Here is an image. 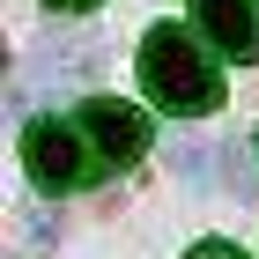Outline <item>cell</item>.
<instances>
[{"instance_id":"8992f818","label":"cell","mask_w":259,"mask_h":259,"mask_svg":"<svg viewBox=\"0 0 259 259\" xmlns=\"http://www.w3.org/2000/svg\"><path fill=\"white\" fill-rule=\"evenodd\" d=\"M67 8H89V0H67Z\"/></svg>"},{"instance_id":"6da1fadb","label":"cell","mask_w":259,"mask_h":259,"mask_svg":"<svg viewBox=\"0 0 259 259\" xmlns=\"http://www.w3.org/2000/svg\"><path fill=\"white\" fill-rule=\"evenodd\" d=\"M141 81H148V97H156L163 111H178V119H200V111L222 104L215 60L200 52V37L178 30V22H156V30L141 37Z\"/></svg>"},{"instance_id":"277c9868","label":"cell","mask_w":259,"mask_h":259,"mask_svg":"<svg viewBox=\"0 0 259 259\" xmlns=\"http://www.w3.org/2000/svg\"><path fill=\"white\" fill-rule=\"evenodd\" d=\"M193 22L207 30V45L215 52H230V60H259V0H193Z\"/></svg>"},{"instance_id":"5b68a950","label":"cell","mask_w":259,"mask_h":259,"mask_svg":"<svg viewBox=\"0 0 259 259\" xmlns=\"http://www.w3.org/2000/svg\"><path fill=\"white\" fill-rule=\"evenodd\" d=\"M185 259H244V252H237V244H222V237H207V244H193Z\"/></svg>"},{"instance_id":"7a4b0ae2","label":"cell","mask_w":259,"mask_h":259,"mask_svg":"<svg viewBox=\"0 0 259 259\" xmlns=\"http://www.w3.org/2000/svg\"><path fill=\"white\" fill-rule=\"evenodd\" d=\"M22 170H30L37 193H74V185H89V156H81L74 126L37 119L30 134H22Z\"/></svg>"},{"instance_id":"3957f363","label":"cell","mask_w":259,"mask_h":259,"mask_svg":"<svg viewBox=\"0 0 259 259\" xmlns=\"http://www.w3.org/2000/svg\"><path fill=\"white\" fill-rule=\"evenodd\" d=\"M81 134L97 141V156L104 163H141V148H148V111H134V104H119V97H89L81 104Z\"/></svg>"}]
</instances>
